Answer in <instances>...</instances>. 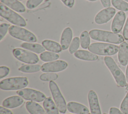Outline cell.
<instances>
[{"mask_svg": "<svg viewBox=\"0 0 128 114\" xmlns=\"http://www.w3.org/2000/svg\"><path fill=\"white\" fill-rule=\"evenodd\" d=\"M90 38L96 40L119 44L124 42V38L120 34L108 31L94 29L89 32Z\"/></svg>", "mask_w": 128, "mask_h": 114, "instance_id": "1", "label": "cell"}, {"mask_svg": "<svg viewBox=\"0 0 128 114\" xmlns=\"http://www.w3.org/2000/svg\"><path fill=\"white\" fill-rule=\"evenodd\" d=\"M104 62L112 74L117 85L120 87H125L126 86V76L114 59L110 56H106L104 58Z\"/></svg>", "mask_w": 128, "mask_h": 114, "instance_id": "2", "label": "cell"}, {"mask_svg": "<svg viewBox=\"0 0 128 114\" xmlns=\"http://www.w3.org/2000/svg\"><path fill=\"white\" fill-rule=\"evenodd\" d=\"M28 84L26 77H12L2 80L0 82V88L4 90H18L24 88Z\"/></svg>", "mask_w": 128, "mask_h": 114, "instance_id": "3", "label": "cell"}, {"mask_svg": "<svg viewBox=\"0 0 128 114\" xmlns=\"http://www.w3.org/2000/svg\"><path fill=\"white\" fill-rule=\"evenodd\" d=\"M118 46L116 45L103 43L94 42L88 48V50L93 54L100 56H112L118 51Z\"/></svg>", "mask_w": 128, "mask_h": 114, "instance_id": "4", "label": "cell"}, {"mask_svg": "<svg viewBox=\"0 0 128 114\" xmlns=\"http://www.w3.org/2000/svg\"><path fill=\"white\" fill-rule=\"evenodd\" d=\"M0 15L4 18L16 26H26V22L22 16L2 2L0 4Z\"/></svg>", "mask_w": 128, "mask_h": 114, "instance_id": "5", "label": "cell"}, {"mask_svg": "<svg viewBox=\"0 0 128 114\" xmlns=\"http://www.w3.org/2000/svg\"><path fill=\"white\" fill-rule=\"evenodd\" d=\"M8 32L12 36L24 42H35L37 41V38L33 33L17 26H11L8 29Z\"/></svg>", "mask_w": 128, "mask_h": 114, "instance_id": "6", "label": "cell"}, {"mask_svg": "<svg viewBox=\"0 0 128 114\" xmlns=\"http://www.w3.org/2000/svg\"><path fill=\"white\" fill-rule=\"evenodd\" d=\"M49 88L58 111L64 114L66 111L67 104L58 85L54 81H50L49 82Z\"/></svg>", "mask_w": 128, "mask_h": 114, "instance_id": "7", "label": "cell"}, {"mask_svg": "<svg viewBox=\"0 0 128 114\" xmlns=\"http://www.w3.org/2000/svg\"><path fill=\"white\" fill-rule=\"evenodd\" d=\"M12 54L17 60L24 63L35 64L39 60L38 56L36 54L22 48L14 49Z\"/></svg>", "mask_w": 128, "mask_h": 114, "instance_id": "8", "label": "cell"}, {"mask_svg": "<svg viewBox=\"0 0 128 114\" xmlns=\"http://www.w3.org/2000/svg\"><path fill=\"white\" fill-rule=\"evenodd\" d=\"M16 94L24 99L35 102H41L44 100L46 96L44 94L37 90L24 88L16 92Z\"/></svg>", "mask_w": 128, "mask_h": 114, "instance_id": "9", "label": "cell"}, {"mask_svg": "<svg viewBox=\"0 0 128 114\" xmlns=\"http://www.w3.org/2000/svg\"><path fill=\"white\" fill-rule=\"evenodd\" d=\"M68 64L62 60H58L44 64L41 66V70L46 72H59L68 67Z\"/></svg>", "mask_w": 128, "mask_h": 114, "instance_id": "10", "label": "cell"}, {"mask_svg": "<svg viewBox=\"0 0 128 114\" xmlns=\"http://www.w3.org/2000/svg\"><path fill=\"white\" fill-rule=\"evenodd\" d=\"M116 14V10L111 7L105 8L99 12L94 18L96 24H102L108 22L111 20Z\"/></svg>", "mask_w": 128, "mask_h": 114, "instance_id": "11", "label": "cell"}, {"mask_svg": "<svg viewBox=\"0 0 128 114\" xmlns=\"http://www.w3.org/2000/svg\"><path fill=\"white\" fill-rule=\"evenodd\" d=\"M126 14L123 11L118 12L115 15L111 25V30L113 32L118 34L122 30L126 20Z\"/></svg>", "mask_w": 128, "mask_h": 114, "instance_id": "12", "label": "cell"}, {"mask_svg": "<svg viewBox=\"0 0 128 114\" xmlns=\"http://www.w3.org/2000/svg\"><path fill=\"white\" fill-rule=\"evenodd\" d=\"M88 98L91 114H102L96 92L93 90H90L88 93Z\"/></svg>", "mask_w": 128, "mask_h": 114, "instance_id": "13", "label": "cell"}, {"mask_svg": "<svg viewBox=\"0 0 128 114\" xmlns=\"http://www.w3.org/2000/svg\"><path fill=\"white\" fill-rule=\"evenodd\" d=\"M118 47V62L121 65L126 66L128 64V44L124 42Z\"/></svg>", "mask_w": 128, "mask_h": 114, "instance_id": "14", "label": "cell"}, {"mask_svg": "<svg viewBox=\"0 0 128 114\" xmlns=\"http://www.w3.org/2000/svg\"><path fill=\"white\" fill-rule=\"evenodd\" d=\"M24 102L23 98L18 96H13L4 99L2 103L3 106L8 108H13L21 106Z\"/></svg>", "mask_w": 128, "mask_h": 114, "instance_id": "15", "label": "cell"}, {"mask_svg": "<svg viewBox=\"0 0 128 114\" xmlns=\"http://www.w3.org/2000/svg\"><path fill=\"white\" fill-rule=\"evenodd\" d=\"M67 109L70 112L75 114H87L90 112L88 108L85 106L75 102H68Z\"/></svg>", "mask_w": 128, "mask_h": 114, "instance_id": "16", "label": "cell"}, {"mask_svg": "<svg viewBox=\"0 0 128 114\" xmlns=\"http://www.w3.org/2000/svg\"><path fill=\"white\" fill-rule=\"evenodd\" d=\"M72 38V32L69 27L63 30L60 38V46L63 50H66L70 46Z\"/></svg>", "mask_w": 128, "mask_h": 114, "instance_id": "17", "label": "cell"}, {"mask_svg": "<svg viewBox=\"0 0 128 114\" xmlns=\"http://www.w3.org/2000/svg\"><path fill=\"white\" fill-rule=\"evenodd\" d=\"M74 56L80 60L87 61H95L98 59V56L92 52L85 50H78L74 54Z\"/></svg>", "mask_w": 128, "mask_h": 114, "instance_id": "18", "label": "cell"}, {"mask_svg": "<svg viewBox=\"0 0 128 114\" xmlns=\"http://www.w3.org/2000/svg\"><path fill=\"white\" fill-rule=\"evenodd\" d=\"M42 106L47 114H59L58 110L51 97L46 98L42 102Z\"/></svg>", "mask_w": 128, "mask_h": 114, "instance_id": "19", "label": "cell"}, {"mask_svg": "<svg viewBox=\"0 0 128 114\" xmlns=\"http://www.w3.org/2000/svg\"><path fill=\"white\" fill-rule=\"evenodd\" d=\"M26 108L30 114H47L42 106L35 102H27L26 104Z\"/></svg>", "mask_w": 128, "mask_h": 114, "instance_id": "20", "label": "cell"}, {"mask_svg": "<svg viewBox=\"0 0 128 114\" xmlns=\"http://www.w3.org/2000/svg\"><path fill=\"white\" fill-rule=\"evenodd\" d=\"M0 2L17 12H24L26 11L24 6L18 0H0Z\"/></svg>", "mask_w": 128, "mask_h": 114, "instance_id": "21", "label": "cell"}, {"mask_svg": "<svg viewBox=\"0 0 128 114\" xmlns=\"http://www.w3.org/2000/svg\"><path fill=\"white\" fill-rule=\"evenodd\" d=\"M42 45L45 49L52 52L58 53L62 51V48L60 44L54 41L46 40L42 42Z\"/></svg>", "mask_w": 128, "mask_h": 114, "instance_id": "22", "label": "cell"}, {"mask_svg": "<svg viewBox=\"0 0 128 114\" xmlns=\"http://www.w3.org/2000/svg\"><path fill=\"white\" fill-rule=\"evenodd\" d=\"M20 46L24 49H26L36 54H40L44 52L45 50L44 48L38 44L24 42L21 44Z\"/></svg>", "mask_w": 128, "mask_h": 114, "instance_id": "23", "label": "cell"}, {"mask_svg": "<svg viewBox=\"0 0 128 114\" xmlns=\"http://www.w3.org/2000/svg\"><path fill=\"white\" fill-rule=\"evenodd\" d=\"M41 70V66L36 64H28L22 66L18 68V70L22 72L33 73L36 72Z\"/></svg>", "mask_w": 128, "mask_h": 114, "instance_id": "24", "label": "cell"}, {"mask_svg": "<svg viewBox=\"0 0 128 114\" xmlns=\"http://www.w3.org/2000/svg\"><path fill=\"white\" fill-rule=\"evenodd\" d=\"M40 59L44 62H52L54 60H56L59 58L58 54L56 53L50 52H44L40 54Z\"/></svg>", "mask_w": 128, "mask_h": 114, "instance_id": "25", "label": "cell"}, {"mask_svg": "<svg viewBox=\"0 0 128 114\" xmlns=\"http://www.w3.org/2000/svg\"><path fill=\"white\" fill-rule=\"evenodd\" d=\"M90 34L86 30L82 32L80 36V44L81 47L84 49L88 48L90 44Z\"/></svg>", "mask_w": 128, "mask_h": 114, "instance_id": "26", "label": "cell"}, {"mask_svg": "<svg viewBox=\"0 0 128 114\" xmlns=\"http://www.w3.org/2000/svg\"><path fill=\"white\" fill-rule=\"evenodd\" d=\"M112 6L116 9L123 12L128 11V4L123 0H111Z\"/></svg>", "mask_w": 128, "mask_h": 114, "instance_id": "27", "label": "cell"}, {"mask_svg": "<svg viewBox=\"0 0 128 114\" xmlns=\"http://www.w3.org/2000/svg\"><path fill=\"white\" fill-rule=\"evenodd\" d=\"M58 78V75L56 73L52 72H48L42 74L40 76V78L41 80L45 82H50L56 80Z\"/></svg>", "mask_w": 128, "mask_h": 114, "instance_id": "28", "label": "cell"}, {"mask_svg": "<svg viewBox=\"0 0 128 114\" xmlns=\"http://www.w3.org/2000/svg\"><path fill=\"white\" fill-rule=\"evenodd\" d=\"M80 40L78 37H74L69 46V52L70 54H74L75 52H76L78 48L80 46Z\"/></svg>", "mask_w": 128, "mask_h": 114, "instance_id": "29", "label": "cell"}, {"mask_svg": "<svg viewBox=\"0 0 128 114\" xmlns=\"http://www.w3.org/2000/svg\"><path fill=\"white\" fill-rule=\"evenodd\" d=\"M120 110L123 114H128V92L120 104Z\"/></svg>", "mask_w": 128, "mask_h": 114, "instance_id": "30", "label": "cell"}, {"mask_svg": "<svg viewBox=\"0 0 128 114\" xmlns=\"http://www.w3.org/2000/svg\"><path fill=\"white\" fill-rule=\"evenodd\" d=\"M10 25L6 23H3L0 25V40H2V38L5 36L8 29L10 27Z\"/></svg>", "mask_w": 128, "mask_h": 114, "instance_id": "31", "label": "cell"}, {"mask_svg": "<svg viewBox=\"0 0 128 114\" xmlns=\"http://www.w3.org/2000/svg\"><path fill=\"white\" fill-rule=\"evenodd\" d=\"M44 0H28L26 6L29 9H32L38 6Z\"/></svg>", "mask_w": 128, "mask_h": 114, "instance_id": "32", "label": "cell"}, {"mask_svg": "<svg viewBox=\"0 0 128 114\" xmlns=\"http://www.w3.org/2000/svg\"><path fill=\"white\" fill-rule=\"evenodd\" d=\"M10 68L6 66H0V78H2L8 74Z\"/></svg>", "mask_w": 128, "mask_h": 114, "instance_id": "33", "label": "cell"}, {"mask_svg": "<svg viewBox=\"0 0 128 114\" xmlns=\"http://www.w3.org/2000/svg\"><path fill=\"white\" fill-rule=\"evenodd\" d=\"M122 36L124 38V40H128V16L125 24L124 26V28L123 32H122Z\"/></svg>", "mask_w": 128, "mask_h": 114, "instance_id": "34", "label": "cell"}, {"mask_svg": "<svg viewBox=\"0 0 128 114\" xmlns=\"http://www.w3.org/2000/svg\"><path fill=\"white\" fill-rule=\"evenodd\" d=\"M61 1L68 8H72L74 3V0H61Z\"/></svg>", "mask_w": 128, "mask_h": 114, "instance_id": "35", "label": "cell"}, {"mask_svg": "<svg viewBox=\"0 0 128 114\" xmlns=\"http://www.w3.org/2000/svg\"><path fill=\"white\" fill-rule=\"evenodd\" d=\"M0 114H13L12 112L6 108L2 106H0Z\"/></svg>", "mask_w": 128, "mask_h": 114, "instance_id": "36", "label": "cell"}, {"mask_svg": "<svg viewBox=\"0 0 128 114\" xmlns=\"http://www.w3.org/2000/svg\"><path fill=\"white\" fill-rule=\"evenodd\" d=\"M109 114H123L118 108L112 107L110 109Z\"/></svg>", "mask_w": 128, "mask_h": 114, "instance_id": "37", "label": "cell"}, {"mask_svg": "<svg viewBox=\"0 0 128 114\" xmlns=\"http://www.w3.org/2000/svg\"><path fill=\"white\" fill-rule=\"evenodd\" d=\"M102 6L104 8H109L110 6V0H100Z\"/></svg>", "mask_w": 128, "mask_h": 114, "instance_id": "38", "label": "cell"}, {"mask_svg": "<svg viewBox=\"0 0 128 114\" xmlns=\"http://www.w3.org/2000/svg\"><path fill=\"white\" fill-rule=\"evenodd\" d=\"M126 82L128 83V64L127 65L126 71Z\"/></svg>", "mask_w": 128, "mask_h": 114, "instance_id": "39", "label": "cell"}, {"mask_svg": "<svg viewBox=\"0 0 128 114\" xmlns=\"http://www.w3.org/2000/svg\"><path fill=\"white\" fill-rule=\"evenodd\" d=\"M89 0V1H90V2H94V1H96L97 0Z\"/></svg>", "mask_w": 128, "mask_h": 114, "instance_id": "40", "label": "cell"}, {"mask_svg": "<svg viewBox=\"0 0 128 114\" xmlns=\"http://www.w3.org/2000/svg\"><path fill=\"white\" fill-rule=\"evenodd\" d=\"M124 1H126V2H128V0H124Z\"/></svg>", "mask_w": 128, "mask_h": 114, "instance_id": "41", "label": "cell"}, {"mask_svg": "<svg viewBox=\"0 0 128 114\" xmlns=\"http://www.w3.org/2000/svg\"><path fill=\"white\" fill-rule=\"evenodd\" d=\"M18 1H22V0H18Z\"/></svg>", "mask_w": 128, "mask_h": 114, "instance_id": "42", "label": "cell"}, {"mask_svg": "<svg viewBox=\"0 0 128 114\" xmlns=\"http://www.w3.org/2000/svg\"><path fill=\"white\" fill-rule=\"evenodd\" d=\"M103 114H106V113H104Z\"/></svg>", "mask_w": 128, "mask_h": 114, "instance_id": "43", "label": "cell"}, {"mask_svg": "<svg viewBox=\"0 0 128 114\" xmlns=\"http://www.w3.org/2000/svg\"><path fill=\"white\" fill-rule=\"evenodd\" d=\"M90 114V112H89V113H88V114Z\"/></svg>", "mask_w": 128, "mask_h": 114, "instance_id": "44", "label": "cell"}, {"mask_svg": "<svg viewBox=\"0 0 128 114\" xmlns=\"http://www.w3.org/2000/svg\"></svg>", "mask_w": 128, "mask_h": 114, "instance_id": "45", "label": "cell"}]
</instances>
